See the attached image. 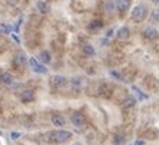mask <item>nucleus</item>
I'll return each mask as SVG.
<instances>
[{
  "instance_id": "2",
  "label": "nucleus",
  "mask_w": 159,
  "mask_h": 145,
  "mask_svg": "<svg viewBox=\"0 0 159 145\" xmlns=\"http://www.w3.org/2000/svg\"><path fill=\"white\" fill-rule=\"evenodd\" d=\"M50 137H52V139L55 142L62 144V142H66V141L70 139L72 132H69V131H63V129H57V131H53L52 134H50Z\"/></svg>"
},
{
  "instance_id": "18",
  "label": "nucleus",
  "mask_w": 159,
  "mask_h": 145,
  "mask_svg": "<svg viewBox=\"0 0 159 145\" xmlns=\"http://www.w3.org/2000/svg\"><path fill=\"white\" fill-rule=\"evenodd\" d=\"M123 104H125V106H133V105L136 104V101L133 99V98H130V96H128L125 101H123Z\"/></svg>"
},
{
  "instance_id": "16",
  "label": "nucleus",
  "mask_w": 159,
  "mask_h": 145,
  "mask_svg": "<svg viewBox=\"0 0 159 145\" xmlns=\"http://www.w3.org/2000/svg\"><path fill=\"white\" fill-rule=\"evenodd\" d=\"M72 85H73V89H80V86H82V79L80 78H75L73 81H72Z\"/></svg>"
},
{
  "instance_id": "3",
  "label": "nucleus",
  "mask_w": 159,
  "mask_h": 145,
  "mask_svg": "<svg viewBox=\"0 0 159 145\" xmlns=\"http://www.w3.org/2000/svg\"><path fill=\"white\" fill-rule=\"evenodd\" d=\"M29 66L32 68V71L36 72V73H46L48 72V69H46V66L44 65H42L40 62L37 59H34V58H29Z\"/></svg>"
},
{
  "instance_id": "12",
  "label": "nucleus",
  "mask_w": 159,
  "mask_h": 145,
  "mask_svg": "<svg viewBox=\"0 0 159 145\" xmlns=\"http://www.w3.org/2000/svg\"><path fill=\"white\" fill-rule=\"evenodd\" d=\"M33 98H34L33 91H30V89L23 91V92L20 93V99H22L23 102H30V101H33Z\"/></svg>"
},
{
  "instance_id": "13",
  "label": "nucleus",
  "mask_w": 159,
  "mask_h": 145,
  "mask_svg": "<svg viewBox=\"0 0 159 145\" xmlns=\"http://www.w3.org/2000/svg\"><path fill=\"white\" fill-rule=\"evenodd\" d=\"M52 124L55 127H63L65 125V118L62 115H53L52 116Z\"/></svg>"
},
{
  "instance_id": "10",
  "label": "nucleus",
  "mask_w": 159,
  "mask_h": 145,
  "mask_svg": "<svg viewBox=\"0 0 159 145\" xmlns=\"http://www.w3.org/2000/svg\"><path fill=\"white\" fill-rule=\"evenodd\" d=\"M72 124H73L76 128H80L83 124H85V116L82 114H73L72 115Z\"/></svg>"
},
{
  "instance_id": "28",
  "label": "nucleus",
  "mask_w": 159,
  "mask_h": 145,
  "mask_svg": "<svg viewBox=\"0 0 159 145\" xmlns=\"http://www.w3.org/2000/svg\"><path fill=\"white\" fill-rule=\"evenodd\" d=\"M0 135H2V131H0Z\"/></svg>"
},
{
  "instance_id": "25",
  "label": "nucleus",
  "mask_w": 159,
  "mask_h": 145,
  "mask_svg": "<svg viewBox=\"0 0 159 145\" xmlns=\"http://www.w3.org/2000/svg\"><path fill=\"white\" fill-rule=\"evenodd\" d=\"M151 3H153V4H159V0H149Z\"/></svg>"
},
{
  "instance_id": "11",
  "label": "nucleus",
  "mask_w": 159,
  "mask_h": 145,
  "mask_svg": "<svg viewBox=\"0 0 159 145\" xmlns=\"http://www.w3.org/2000/svg\"><path fill=\"white\" fill-rule=\"evenodd\" d=\"M36 7H37V10L40 12V13H49L50 12V4L48 3V2H44V0H39L36 3Z\"/></svg>"
},
{
  "instance_id": "14",
  "label": "nucleus",
  "mask_w": 159,
  "mask_h": 145,
  "mask_svg": "<svg viewBox=\"0 0 159 145\" xmlns=\"http://www.w3.org/2000/svg\"><path fill=\"white\" fill-rule=\"evenodd\" d=\"M50 53L48 52V50H43V52H40V55H39V62L40 63H49L50 62Z\"/></svg>"
},
{
  "instance_id": "8",
  "label": "nucleus",
  "mask_w": 159,
  "mask_h": 145,
  "mask_svg": "<svg viewBox=\"0 0 159 145\" xmlns=\"http://www.w3.org/2000/svg\"><path fill=\"white\" fill-rule=\"evenodd\" d=\"M116 9L120 13H125L130 9V0H116Z\"/></svg>"
},
{
  "instance_id": "23",
  "label": "nucleus",
  "mask_w": 159,
  "mask_h": 145,
  "mask_svg": "<svg viewBox=\"0 0 159 145\" xmlns=\"http://www.w3.org/2000/svg\"><path fill=\"white\" fill-rule=\"evenodd\" d=\"M113 35H115V32H113V30L111 29V30H109V32H107V39H111V37L113 36Z\"/></svg>"
},
{
  "instance_id": "5",
  "label": "nucleus",
  "mask_w": 159,
  "mask_h": 145,
  "mask_svg": "<svg viewBox=\"0 0 159 145\" xmlns=\"http://www.w3.org/2000/svg\"><path fill=\"white\" fill-rule=\"evenodd\" d=\"M13 62H15L16 66L23 68L25 65L27 63V56H26V53L22 52V50L16 52V53H15V58H13Z\"/></svg>"
},
{
  "instance_id": "20",
  "label": "nucleus",
  "mask_w": 159,
  "mask_h": 145,
  "mask_svg": "<svg viewBox=\"0 0 159 145\" xmlns=\"http://www.w3.org/2000/svg\"><path fill=\"white\" fill-rule=\"evenodd\" d=\"M151 16H152V19H153V20H156V22H158V20H159V9H153V10L151 12Z\"/></svg>"
},
{
  "instance_id": "17",
  "label": "nucleus",
  "mask_w": 159,
  "mask_h": 145,
  "mask_svg": "<svg viewBox=\"0 0 159 145\" xmlns=\"http://www.w3.org/2000/svg\"><path fill=\"white\" fill-rule=\"evenodd\" d=\"M102 26H103V23L100 22V20H95V22L90 23V26H89V27H90L92 30H95V29H100Z\"/></svg>"
},
{
  "instance_id": "19",
  "label": "nucleus",
  "mask_w": 159,
  "mask_h": 145,
  "mask_svg": "<svg viewBox=\"0 0 159 145\" xmlns=\"http://www.w3.org/2000/svg\"><path fill=\"white\" fill-rule=\"evenodd\" d=\"M133 91L136 92V95H138V98H139V99H146V98H148V95L142 93V92H141V89H138L136 86H133Z\"/></svg>"
},
{
  "instance_id": "6",
  "label": "nucleus",
  "mask_w": 159,
  "mask_h": 145,
  "mask_svg": "<svg viewBox=\"0 0 159 145\" xmlns=\"http://www.w3.org/2000/svg\"><path fill=\"white\" fill-rule=\"evenodd\" d=\"M143 36L148 39V40H156L159 37V32L155 29V27H146L143 30Z\"/></svg>"
},
{
  "instance_id": "24",
  "label": "nucleus",
  "mask_w": 159,
  "mask_h": 145,
  "mask_svg": "<svg viewBox=\"0 0 159 145\" xmlns=\"http://www.w3.org/2000/svg\"><path fill=\"white\" fill-rule=\"evenodd\" d=\"M111 75H112V76H115V78H118V79H119V75L116 73V72H111Z\"/></svg>"
},
{
  "instance_id": "1",
  "label": "nucleus",
  "mask_w": 159,
  "mask_h": 145,
  "mask_svg": "<svg viewBox=\"0 0 159 145\" xmlns=\"http://www.w3.org/2000/svg\"><path fill=\"white\" fill-rule=\"evenodd\" d=\"M146 15H148V9L145 7L143 4H138L132 9V19L136 23H141L146 19Z\"/></svg>"
},
{
  "instance_id": "9",
  "label": "nucleus",
  "mask_w": 159,
  "mask_h": 145,
  "mask_svg": "<svg viewBox=\"0 0 159 145\" xmlns=\"http://www.w3.org/2000/svg\"><path fill=\"white\" fill-rule=\"evenodd\" d=\"M0 82L4 83V85H7V86H11L15 83V78H13L9 72H4V73L0 75Z\"/></svg>"
},
{
  "instance_id": "26",
  "label": "nucleus",
  "mask_w": 159,
  "mask_h": 145,
  "mask_svg": "<svg viewBox=\"0 0 159 145\" xmlns=\"http://www.w3.org/2000/svg\"><path fill=\"white\" fill-rule=\"evenodd\" d=\"M135 145H143V141H136L135 142Z\"/></svg>"
},
{
  "instance_id": "21",
  "label": "nucleus",
  "mask_w": 159,
  "mask_h": 145,
  "mask_svg": "<svg viewBox=\"0 0 159 145\" xmlns=\"http://www.w3.org/2000/svg\"><path fill=\"white\" fill-rule=\"evenodd\" d=\"M123 139H125V138H123L122 135H116L115 139H113V144L118 145V144H120V142H123Z\"/></svg>"
},
{
  "instance_id": "4",
  "label": "nucleus",
  "mask_w": 159,
  "mask_h": 145,
  "mask_svg": "<svg viewBox=\"0 0 159 145\" xmlns=\"http://www.w3.org/2000/svg\"><path fill=\"white\" fill-rule=\"evenodd\" d=\"M66 83H67V79L65 78V76H60V75H56V76H53V78L50 79V86L55 88V89H60V88H63Z\"/></svg>"
},
{
  "instance_id": "15",
  "label": "nucleus",
  "mask_w": 159,
  "mask_h": 145,
  "mask_svg": "<svg viewBox=\"0 0 159 145\" xmlns=\"http://www.w3.org/2000/svg\"><path fill=\"white\" fill-rule=\"evenodd\" d=\"M82 50H83V53L88 56H93L95 55V48H93L90 43H85V45L82 46Z\"/></svg>"
},
{
  "instance_id": "7",
  "label": "nucleus",
  "mask_w": 159,
  "mask_h": 145,
  "mask_svg": "<svg viewBox=\"0 0 159 145\" xmlns=\"http://www.w3.org/2000/svg\"><path fill=\"white\" fill-rule=\"evenodd\" d=\"M116 36H118V39H120V40H126V39H129V36H130L129 27L128 26L119 27L118 32H116Z\"/></svg>"
},
{
  "instance_id": "27",
  "label": "nucleus",
  "mask_w": 159,
  "mask_h": 145,
  "mask_svg": "<svg viewBox=\"0 0 159 145\" xmlns=\"http://www.w3.org/2000/svg\"><path fill=\"white\" fill-rule=\"evenodd\" d=\"M72 145H82V144H79V142H75V144H72Z\"/></svg>"
},
{
  "instance_id": "22",
  "label": "nucleus",
  "mask_w": 159,
  "mask_h": 145,
  "mask_svg": "<svg viewBox=\"0 0 159 145\" xmlns=\"http://www.w3.org/2000/svg\"><path fill=\"white\" fill-rule=\"evenodd\" d=\"M19 137H20V132H11V134H10L11 139H17Z\"/></svg>"
}]
</instances>
